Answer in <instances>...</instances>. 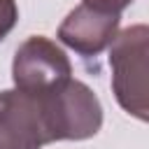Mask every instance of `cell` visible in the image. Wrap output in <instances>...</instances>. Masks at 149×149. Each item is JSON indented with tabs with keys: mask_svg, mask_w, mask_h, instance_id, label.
I'll use <instances>...</instances> for the list:
<instances>
[{
	"mask_svg": "<svg viewBox=\"0 0 149 149\" xmlns=\"http://www.w3.org/2000/svg\"><path fill=\"white\" fill-rule=\"evenodd\" d=\"M47 142L86 140L102 126V107L95 93L77 79H68L58 88L37 98Z\"/></svg>",
	"mask_w": 149,
	"mask_h": 149,
	"instance_id": "1",
	"label": "cell"
},
{
	"mask_svg": "<svg viewBox=\"0 0 149 149\" xmlns=\"http://www.w3.org/2000/svg\"><path fill=\"white\" fill-rule=\"evenodd\" d=\"M109 65H112V88L119 105L147 121L149 116V84H147V51H149V30L137 23L126 28L109 44Z\"/></svg>",
	"mask_w": 149,
	"mask_h": 149,
	"instance_id": "2",
	"label": "cell"
},
{
	"mask_svg": "<svg viewBox=\"0 0 149 149\" xmlns=\"http://www.w3.org/2000/svg\"><path fill=\"white\" fill-rule=\"evenodd\" d=\"M72 74V65L61 47L56 42L33 35L28 37L14 56L12 63V79L16 91L28 93V95H44L61 84H65Z\"/></svg>",
	"mask_w": 149,
	"mask_h": 149,
	"instance_id": "3",
	"label": "cell"
},
{
	"mask_svg": "<svg viewBox=\"0 0 149 149\" xmlns=\"http://www.w3.org/2000/svg\"><path fill=\"white\" fill-rule=\"evenodd\" d=\"M47 144L40 102L21 91H0V149H40Z\"/></svg>",
	"mask_w": 149,
	"mask_h": 149,
	"instance_id": "4",
	"label": "cell"
},
{
	"mask_svg": "<svg viewBox=\"0 0 149 149\" xmlns=\"http://www.w3.org/2000/svg\"><path fill=\"white\" fill-rule=\"evenodd\" d=\"M119 19L121 14H107L88 5H79L63 19L58 28V40L84 58L98 56L114 42Z\"/></svg>",
	"mask_w": 149,
	"mask_h": 149,
	"instance_id": "5",
	"label": "cell"
},
{
	"mask_svg": "<svg viewBox=\"0 0 149 149\" xmlns=\"http://www.w3.org/2000/svg\"><path fill=\"white\" fill-rule=\"evenodd\" d=\"M19 19V9L14 0H0V40H5L9 35V30L16 26Z\"/></svg>",
	"mask_w": 149,
	"mask_h": 149,
	"instance_id": "6",
	"label": "cell"
},
{
	"mask_svg": "<svg viewBox=\"0 0 149 149\" xmlns=\"http://www.w3.org/2000/svg\"><path fill=\"white\" fill-rule=\"evenodd\" d=\"M133 0H84L81 5H88L98 12H107V14H121Z\"/></svg>",
	"mask_w": 149,
	"mask_h": 149,
	"instance_id": "7",
	"label": "cell"
}]
</instances>
